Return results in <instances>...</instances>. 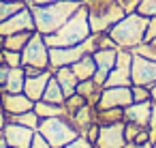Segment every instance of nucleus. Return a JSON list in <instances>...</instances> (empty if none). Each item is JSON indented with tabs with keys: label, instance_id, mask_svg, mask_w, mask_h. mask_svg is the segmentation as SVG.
Returning a JSON list of instances; mask_svg holds the SVG:
<instances>
[{
	"label": "nucleus",
	"instance_id": "f257e3e1",
	"mask_svg": "<svg viewBox=\"0 0 156 148\" xmlns=\"http://www.w3.org/2000/svg\"><path fill=\"white\" fill-rule=\"evenodd\" d=\"M90 35H92V30H90V22H88V9H86V5H81L54 35L45 37V43L49 47H71V45L83 43Z\"/></svg>",
	"mask_w": 156,
	"mask_h": 148
},
{
	"label": "nucleus",
	"instance_id": "f03ea898",
	"mask_svg": "<svg viewBox=\"0 0 156 148\" xmlns=\"http://www.w3.org/2000/svg\"><path fill=\"white\" fill-rule=\"evenodd\" d=\"M79 7H81V2H75V0H58V2H54V5L30 7L37 32H41L43 37L54 35Z\"/></svg>",
	"mask_w": 156,
	"mask_h": 148
},
{
	"label": "nucleus",
	"instance_id": "7ed1b4c3",
	"mask_svg": "<svg viewBox=\"0 0 156 148\" xmlns=\"http://www.w3.org/2000/svg\"><path fill=\"white\" fill-rule=\"evenodd\" d=\"M145 26H147V17L133 11V13H126L109 30V37L113 39V43L120 50H130L133 52L145 41Z\"/></svg>",
	"mask_w": 156,
	"mask_h": 148
},
{
	"label": "nucleus",
	"instance_id": "20e7f679",
	"mask_svg": "<svg viewBox=\"0 0 156 148\" xmlns=\"http://www.w3.org/2000/svg\"><path fill=\"white\" fill-rule=\"evenodd\" d=\"M86 9H88V22L92 35L109 32L126 15L120 0H88Z\"/></svg>",
	"mask_w": 156,
	"mask_h": 148
},
{
	"label": "nucleus",
	"instance_id": "39448f33",
	"mask_svg": "<svg viewBox=\"0 0 156 148\" xmlns=\"http://www.w3.org/2000/svg\"><path fill=\"white\" fill-rule=\"evenodd\" d=\"M51 148H60L69 142H73L75 137H79L77 127L73 124V120L69 116H56V118H41L39 129H37Z\"/></svg>",
	"mask_w": 156,
	"mask_h": 148
},
{
	"label": "nucleus",
	"instance_id": "423d86ee",
	"mask_svg": "<svg viewBox=\"0 0 156 148\" xmlns=\"http://www.w3.org/2000/svg\"><path fill=\"white\" fill-rule=\"evenodd\" d=\"M22 67H39L49 69V45L41 32H34L28 45L22 50Z\"/></svg>",
	"mask_w": 156,
	"mask_h": 148
},
{
	"label": "nucleus",
	"instance_id": "0eeeda50",
	"mask_svg": "<svg viewBox=\"0 0 156 148\" xmlns=\"http://www.w3.org/2000/svg\"><path fill=\"white\" fill-rule=\"evenodd\" d=\"M130 80L137 86H152L156 84V60L135 54L133 52V67H130Z\"/></svg>",
	"mask_w": 156,
	"mask_h": 148
},
{
	"label": "nucleus",
	"instance_id": "6e6552de",
	"mask_svg": "<svg viewBox=\"0 0 156 148\" xmlns=\"http://www.w3.org/2000/svg\"><path fill=\"white\" fill-rule=\"evenodd\" d=\"M130 67H133V52H130V50H120V52H118L115 67H113L111 73L107 75L105 86H133Z\"/></svg>",
	"mask_w": 156,
	"mask_h": 148
},
{
	"label": "nucleus",
	"instance_id": "1a4fd4ad",
	"mask_svg": "<svg viewBox=\"0 0 156 148\" xmlns=\"http://www.w3.org/2000/svg\"><path fill=\"white\" fill-rule=\"evenodd\" d=\"M133 103V92L130 86H103L96 109H107V107H126Z\"/></svg>",
	"mask_w": 156,
	"mask_h": 148
},
{
	"label": "nucleus",
	"instance_id": "9d476101",
	"mask_svg": "<svg viewBox=\"0 0 156 148\" xmlns=\"http://www.w3.org/2000/svg\"><path fill=\"white\" fill-rule=\"evenodd\" d=\"M34 17H32V9L24 7L22 11H17L15 15H11L9 20L0 22V35L9 37L15 32H34Z\"/></svg>",
	"mask_w": 156,
	"mask_h": 148
},
{
	"label": "nucleus",
	"instance_id": "9b49d317",
	"mask_svg": "<svg viewBox=\"0 0 156 148\" xmlns=\"http://www.w3.org/2000/svg\"><path fill=\"white\" fill-rule=\"evenodd\" d=\"M94 148H126L124 122L101 124L98 137H96V142H94Z\"/></svg>",
	"mask_w": 156,
	"mask_h": 148
},
{
	"label": "nucleus",
	"instance_id": "f8f14e48",
	"mask_svg": "<svg viewBox=\"0 0 156 148\" xmlns=\"http://www.w3.org/2000/svg\"><path fill=\"white\" fill-rule=\"evenodd\" d=\"M118 52L120 47H105V50H96L92 56H94V62H96V73H94V82L98 86H105L107 82V75L111 73V69L115 67V60H118Z\"/></svg>",
	"mask_w": 156,
	"mask_h": 148
},
{
	"label": "nucleus",
	"instance_id": "ddd939ff",
	"mask_svg": "<svg viewBox=\"0 0 156 148\" xmlns=\"http://www.w3.org/2000/svg\"><path fill=\"white\" fill-rule=\"evenodd\" d=\"M34 133L37 131H32L28 127H22L17 122H7V127L2 129V137H5L9 148H30Z\"/></svg>",
	"mask_w": 156,
	"mask_h": 148
},
{
	"label": "nucleus",
	"instance_id": "4468645a",
	"mask_svg": "<svg viewBox=\"0 0 156 148\" xmlns=\"http://www.w3.org/2000/svg\"><path fill=\"white\" fill-rule=\"evenodd\" d=\"M0 107H2V112L11 118V116H17V114H24V112L32 109L34 101L30 97H26L24 92H2Z\"/></svg>",
	"mask_w": 156,
	"mask_h": 148
},
{
	"label": "nucleus",
	"instance_id": "2eb2a0df",
	"mask_svg": "<svg viewBox=\"0 0 156 148\" xmlns=\"http://www.w3.org/2000/svg\"><path fill=\"white\" fill-rule=\"evenodd\" d=\"M152 103L154 101H141V103H130L124 107V122H135L139 127L150 129V114H152Z\"/></svg>",
	"mask_w": 156,
	"mask_h": 148
},
{
	"label": "nucleus",
	"instance_id": "dca6fc26",
	"mask_svg": "<svg viewBox=\"0 0 156 148\" xmlns=\"http://www.w3.org/2000/svg\"><path fill=\"white\" fill-rule=\"evenodd\" d=\"M51 75H54V73H51L49 69H45V71H41V73L34 75V77H26L24 94L30 97L32 101H41V99H43V92H45V88H47V82H49Z\"/></svg>",
	"mask_w": 156,
	"mask_h": 148
},
{
	"label": "nucleus",
	"instance_id": "f3484780",
	"mask_svg": "<svg viewBox=\"0 0 156 148\" xmlns=\"http://www.w3.org/2000/svg\"><path fill=\"white\" fill-rule=\"evenodd\" d=\"M96 114H98V109H96V105H92V103H86L81 109H77L73 116H69L71 120H73V124L77 127V131H79V135H83L86 131H88V127H92L94 122H98L96 120Z\"/></svg>",
	"mask_w": 156,
	"mask_h": 148
},
{
	"label": "nucleus",
	"instance_id": "a211bd4d",
	"mask_svg": "<svg viewBox=\"0 0 156 148\" xmlns=\"http://www.w3.org/2000/svg\"><path fill=\"white\" fill-rule=\"evenodd\" d=\"M71 69H73V73L77 75V80H79V82H81V80H92V77H94V73H96L94 56H92V54L81 56L77 62H73V65H71Z\"/></svg>",
	"mask_w": 156,
	"mask_h": 148
},
{
	"label": "nucleus",
	"instance_id": "6ab92c4d",
	"mask_svg": "<svg viewBox=\"0 0 156 148\" xmlns=\"http://www.w3.org/2000/svg\"><path fill=\"white\" fill-rule=\"evenodd\" d=\"M54 77L58 80V84L62 86V90H64L66 97L73 94V92H77V84H79V80H77V75L73 73L71 67H60V69H56V71H54Z\"/></svg>",
	"mask_w": 156,
	"mask_h": 148
},
{
	"label": "nucleus",
	"instance_id": "aec40b11",
	"mask_svg": "<svg viewBox=\"0 0 156 148\" xmlns=\"http://www.w3.org/2000/svg\"><path fill=\"white\" fill-rule=\"evenodd\" d=\"M24 84H26V71H24V67L9 69V75H7L2 92H24Z\"/></svg>",
	"mask_w": 156,
	"mask_h": 148
},
{
	"label": "nucleus",
	"instance_id": "412c9836",
	"mask_svg": "<svg viewBox=\"0 0 156 148\" xmlns=\"http://www.w3.org/2000/svg\"><path fill=\"white\" fill-rule=\"evenodd\" d=\"M101 90H103V86H98L94 80H81V82L77 84V92H79L88 103H92V105H96V103H98Z\"/></svg>",
	"mask_w": 156,
	"mask_h": 148
},
{
	"label": "nucleus",
	"instance_id": "4be33fe9",
	"mask_svg": "<svg viewBox=\"0 0 156 148\" xmlns=\"http://www.w3.org/2000/svg\"><path fill=\"white\" fill-rule=\"evenodd\" d=\"M64 99H66V94H64L62 86H60L58 80L51 75L49 82H47V88H45V92H43V101H47V103H56V105H64Z\"/></svg>",
	"mask_w": 156,
	"mask_h": 148
},
{
	"label": "nucleus",
	"instance_id": "5701e85b",
	"mask_svg": "<svg viewBox=\"0 0 156 148\" xmlns=\"http://www.w3.org/2000/svg\"><path fill=\"white\" fill-rule=\"evenodd\" d=\"M34 32H37V30H34ZM34 32H15V35L5 37V41H2V50L22 52V50L28 45V41L32 39V35H34Z\"/></svg>",
	"mask_w": 156,
	"mask_h": 148
},
{
	"label": "nucleus",
	"instance_id": "b1692460",
	"mask_svg": "<svg viewBox=\"0 0 156 148\" xmlns=\"http://www.w3.org/2000/svg\"><path fill=\"white\" fill-rule=\"evenodd\" d=\"M34 112L39 114V118H56V116H66L64 105H56V103H47V101H34Z\"/></svg>",
	"mask_w": 156,
	"mask_h": 148
},
{
	"label": "nucleus",
	"instance_id": "393cba45",
	"mask_svg": "<svg viewBox=\"0 0 156 148\" xmlns=\"http://www.w3.org/2000/svg\"><path fill=\"white\" fill-rule=\"evenodd\" d=\"M96 120H98V124L124 122V107H107V109H98Z\"/></svg>",
	"mask_w": 156,
	"mask_h": 148
},
{
	"label": "nucleus",
	"instance_id": "a878e982",
	"mask_svg": "<svg viewBox=\"0 0 156 148\" xmlns=\"http://www.w3.org/2000/svg\"><path fill=\"white\" fill-rule=\"evenodd\" d=\"M24 7H28L26 0H0V22L9 20L11 15H15Z\"/></svg>",
	"mask_w": 156,
	"mask_h": 148
},
{
	"label": "nucleus",
	"instance_id": "bb28decb",
	"mask_svg": "<svg viewBox=\"0 0 156 148\" xmlns=\"http://www.w3.org/2000/svg\"><path fill=\"white\" fill-rule=\"evenodd\" d=\"M9 122H17V124H22V127H28V129L37 131V129H39L41 118H39V114H37V112H34V107H32V109H28V112H24V114L11 116V118H9Z\"/></svg>",
	"mask_w": 156,
	"mask_h": 148
},
{
	"label": "nucleus",
	"instance_id": "cd10ccee",
	"mask_svg": "<svg viewBox=\"0 0 156 148\" xmlns=\"http://www.w3.org/2000/svg\"><path fill=\"white\" fill-rule=\"evenodd\" d=\"M88 101L79 94V92H73V94H69L66 99H64V109H66V116H73L77 109H81L83 105H86Z\"/></svg>",
	"mask_w": 156,
	"mask_h": 148
},
{
	"label": "nucleus",
	"instance_id": "c85d7f7f",
	"mask_svg": "<svg viewBox=\"0 0 156 148\" xmlns=\"http://www.w3.org/2000/svg\"><path fill=\"white\" fill-rule=\"evenodd\" d=\"M130 92H133V103L152 101V92H150L147 86H137V84H133V86H130Z\"/></svg>",
	"mask_w": 156,
	"mask_h": 148
},
{
	"label": "nucleus",
	"instance_id": "c756f323",
	"mask_svg": "<svg viewBox=\"0 0 156 148\" xmlns=\"http://www.w3.org/2000/svg\"><path fill=\"white\" fill-rule=\"evenodd\" d=\"M2 58H5V65H7L9 69L22 67V52H11V50H2Z\"/></svg>",
	"mask_w": 156,
	"mask_h": 148
},
{
	"label": "nucleus",
	"instance_id": "7c9ffc66",
	"mask_svg": "<svg viewBox=\"0 0 156 148\" xmlns=\"http://www.w3.org/2000/svg\"><path fill=\"white\" fill-rule=\"evenodd\" d=\"M137 13H141L143 17H156V0H141Z\"/></svg>",
	"mask_w": 156,
	"mask_h": 148
},
{
	"label": "nucleus",
	"instance_id": "2f4dec72",
	"mask_svg": "<svg viewBox=\"0 0 156 148\" xmlns=\"http://www.w3.org/2000/svg\"><path fill=\"white\" fill-rule=\"evenodd\" d=\"M141 129H145V127H139V124H135V122H124V137H126V144L135 142V137L141 133Z\"/></svg>",
	"mask_w": 156,
	"mask_h": 148
},
{
	"label": "nucleus",
	"instance_id": "473e14b6",
	"mask_svg": "<svg viewBox=\"0 0 156 148\" xmlns=\"http://www.w3.org/2000/svg\"><path fill=\"white\" fill-rule=\"evenodd\" d=\"M60 148H94V144L90 139H86L83 135H79V137H75L73 142H69V144H64Z\"/></svg>",
	"mask_w": 156,
	"mask_h": 148
},
{
	"label": "nucleus",
	"instance_id": "72a5a7b5",
	"mask_svg": "<svg viewBox=\"0 0 156 148\" xmlns=\"http://www.w3.org/2000/svg\"><path fill=\"white\" fill-rule=\"evenodd\" d=\"M156 39V17H147V26H145V41L143 43H152Z\"/></svg>",
	"mask_w": 156,
	"mask_h": 148
},
{
	"label": "nucleus",
	"instance_id": "f704fd0d",
	"mask_svg": "<svg viewBox=\"0 0 156 148\" xmlns=\"http://www.w3.org/2000/svg\"><path fill=\"white\" fill-rule=\"evenodd\" d=\"M30 148H51V146H49V142H47V139H45L39 131H37V133H34V137H32Z\"/></svg>",
	"mask_w": 156,
	"mask_h": 148
},
{
	"label": "nucleus",
	"instance_id": "c9c22d12",
	"mask_svg": "<svg viewBox=\"0 0 156 148\" xmlns=\"http://www.w3.org/2000/svg\"><path fill=\"white\" fill-rule=\"evenodd\" d=\"M98 129H101V124H98V122H94L92 127H88V131L83 133V137H86V139H90V142L94 144V142H96V137H98Z\"/></svg>",
	"mask_w": 156,
	"mask_h": 148
},
{
	"label": "nucleus",
	"instance_id": "e433bc0d",
	"mask_svg": "<svg viewBox=\"0 0 156 148\" xmlns=\"http://www.w3.org/2000/svg\"><path fill=\"white\" fill-rule=\"evenodd\" d=\"M7 75H9V67H7V65H0V88H5Z\"/></svg>",
	"mask_w": 156,
	"mask_h": 148
},
{
	"label": "nucleus",
	"instance_id": "4c0bfd02",
	"mask_svg": "<svg viewBox=\"0 0 156 148\" xmlns=\"http://www.w3.org/2000/svg\"><path fill=\"white\" fill-rule=\"evenodd\" d=\"M58 0H28V7H43V5H54Z\"/></svg>",
	"mask_w": 156,
	"mask_h": 148
},
{
	"label": "nucleus",
	"instance_id": "58836bf2",
	"mask_svg": "<svg viewBox=\"0 0 156 148\" xmlns=\"http://www.w3.org/2000/svg\"><path fill=\"white\" fill-rule=\"evenodd\" d=\"M24 71H26V77H34V75H39V73L45 71V69H39V67H24Z\"/></svg>",
	"mask_w": 156,
	"mask_h": 148
},
{
	"label": "nucleus",
	"instance_id": "ea45409f",
	"mask_svg": "<svg viewBox=\"0 0 156 148\" xmlns=\"http://www.w3.org/2000/svg\"><path fill=\"white\" fill-rule=\"evenodd\" d=\"M150 129L156 131V103H152V114H150Z\"/></svg>",
	"mask_w": 156,
	"mask_h": 148
},
{
	"label": "nucleus",
	"instance_id": "a19ab883",
	"mask_svg": "<svg viewBox=\"0 0 156 148\" xmlns=\"http://www.w3.org/2000/svg\"><path fill=\"white\" fill-rule=\"evenodd\" d=\"M126 148H154V142H143V144H126Z\"/></svg>",
	"mask_w": 156,
	"mask_h": 148
},
{
	"label": "nucleus",
	"instance_id": "79ce46f5",
	"mask_svg": "<svg viewBox=\"0 0 156 148\" xmlns=\"http://www.w3.org/2000/svg\"><path fill=\"white\" fill-rule=\"evenodd\" d=\"M7 122H9V116L2 112V107H0V133H2V129L7 127Z\"/></svg>",
	"mask_w": 156,
	"mask_h": 148
},
{
	"label": "nucleus",
	"instance_id": "37998d69",
	"mask_svg": "<svg viewBox=\"0 0 156 148\" xmlns=\"http://www.w3.org/2000/svg\"><path fill=\"white\" fill-rule=\"evenodd\" d=\"M150 92H152V101L156 103V84H152V86H150Z\"/></svg>",
	"mask_w": 156,
	"mask_h": 148
},
{
	"label": "nucleus",
	"instance_id": "c03bdc74",
	"mask_svg": "<svg viewBox=\"0 0 156 148\" xmlns=\"http://www.w3.org/2000/svg\"><path fill=\"white\" fill-rule=\"evenodd\" d=\"M0 148H9V146H7V142H5V137H0Z\"/></svg>",
	"mask_w": 156,
	"mask_h": 148
},
{
	"label": "nucleus",
	"instance_id": "a18cd8bd",
	"mask_svg": "<svg viewBox=\"0 0 156 148\" xmlns=\"http://www.w3.org/2000/svg\"><path fill=\"white\" fill-rule=\"evenodd\" d=\"M75 2H81V5H86V2H88V0H75Z\"/></svg>",
	"mask_w": 156,
	"mask_h": 148
},
{
	"label": "nucleus",
	"instance_id": "49530a36",
	"mask_svg": "<svg viewBox=\"0 0 156 148\" xmlns=\"http://www.w3.org/2000/svg\"><path fill=\"white\" fill-rule=\"evenodd\" d=\"M0 99H2V88H0Z\"/></svg>",
	"mask_w": 156,
	"mask_h": 148
},
{
	"label": "nucleus",
	"instance_id": "de8ad7c7",
	"mask_svg": "<svg viewBox=\"0 0 156 148\" xmlns=\"http://www.w3.org/2000/svg\"><path fill=\"white\" fill-rule=\"evenodd\" d=\"M154 148H156V142H154Z\"/></svg>",
	"mask_w": 156,
	"mask_h": 148
},
{
	"label": "nucleus",
	"instance_id": "09e8293b",
	"mask_svg": "<svg viewBox=\"0 0 156 148\" xmlns=\"http://www.w3.org/2000/svg\"><path fill=\"white\" fill-rule=\"evenodd\" d=\"M0 137H2V133H0Z\"/></svg>",
	"mask_w": 156,
	"mask_h": 148
},
{
	"label": "nucleus",
	"instance_id": "8fccbe9b",
	"mask_svg": "<svg viewBox=\"0 0 156 148\" xmlns=\"http://www.w3.org/2000/svg\"><path fill=\"white\" fill-rule=\"evenodd\" d=\"M0 50H2V45H0Z\"/></svg>",
	"mask_w": 156,
	"mask_h": 148
},
{
	"label": "nucleus",
	"instance_id": "3c124183",
	"mask_svg": "<svg viewBox=\"0 0 156 148\" xmlns=\"http://www.w3.org/2000/svg\"><path fill=\"white\" fill-rule=\"evenodd\" d=\"M120 5H122V0H120Z\"/></svg>",
	"mask_w": 156,
	"mask_h": 148
}]
</instances>
